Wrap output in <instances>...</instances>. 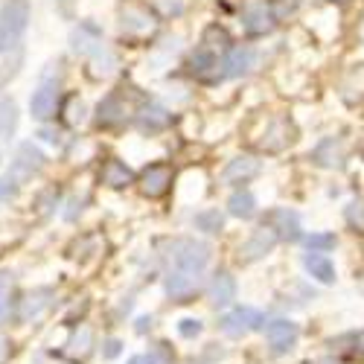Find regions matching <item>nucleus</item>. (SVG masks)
<instances>
[{
	"instance_id": "19",
	"label": "nucleus",
	"mask_w": 364,
	"mask_h": 364,
	"mask_svg": "<svg viewBox=\"0 0 364 364\" xmlns=\"http://www.w3.org/2000/svg\"><path fill=\"white\" fill-rule=\"evenodd\" d=\"M100 181L111 190H126L129 184H134V172L117 158H108L100 169Z\"/></svg>"
},
{
	"instance_id": "45",
	"label": "nucleus",
	"mask_w": 364,
	"mask_h": 364,
	"mask_svg": "<svg viewBox=\"0 0 364 364\" xmlns=\"http://www.w3.org/2000/svg\"><path fill=\"white\" fill-rule=\"evenodd\" d=\"M68 207H70V210L65 213V219H68V222H76V213H82V201H79V198H70Z\"/></svg>"
},
{
	"instance_id": "17",
	"label": "nucleus",
	"mask_w": 364,
	"mask_h": 364,
	"mask_svg": "<svg viewBox=\"0 0 364 364\" xmlns=\"http://www.w3.org/2000/svg\"><path fill=\"white\" fill-rule=\"evenodd\" d=\"M259 169H262V164H259L257 158H251V155H239V158H233V161L225 166L222 181H225V184H248L251 178L259 175Z\"/></svg>"
},
{
	"instance_id": "35",
	"label": "nucleus",
	"mask_w": 364,
	"mask_h": 364,
	"mask_svg": "<svg viewBox=\"0 0 364 364\" xmlns=\"http://www.w3.org/2000/svg\"><path fill=\"white\" fill-rule=\"evenodd\" d=\"M9 291H12V274L9 271H0V321H4L6 306H9Z\"/></svg>"
},
{
	"instance_id": "9",
	"label": "nucleus",
	"mask_w": 364,
	"mask_h": 364,
	"mask_svg": "<svg viewBox=\"0 0 364 364\" xmlns=\"http://www.w3.org/2000/svg\"><path fill=\"white\" fill-rule=\"evenodd\" d=\"M172 178L175 175H172V169L166 164H151V166H146L140 172V193L146 198H161V196L169 193Z\"/></svg>"
},
{
	"instance_id": "24",
	"label": "nucleus",
	"mask_w": 364,
	"mask_h": 364,
	"mask_svg": "<svg viewBox=\"0 0 364 364\" xmlns=\"http://www.w3.org/2000/svg\"><path fill=\"white\" fill-rule=\"evenodd\" d=\"M228 213L233 219H242V222H248L257 216V198L251 190H236L230 198H228Z\"/></svg>"
},
{
	"instance_id": "49",
	"label": "nucleus",
	"mask_w": 364,
	"mask_h": 364,
	"mask_svg": "<svg viewBox=\"0 0 364 364\" xmlns=\"http://www.w3.org/2000/svg\"><path fill=\"white\" fill-rule=\"evenodd\" d=\"M358 38L364 41V21H361V26H358Z\"/></svg>"
},
{
	"instance_id": "27",
	"label": "nucleus",
	"mask_w": 364,
	"mask_h": 364,
	"mask_svg": "<svg viewBox=\"0 0 364 364\" xmlns=\"http://www.w3.org/2000/svg\"><path fill=\"white\" fill-rule=\"evenodd\" d=\"M201 47L219 55V53H228V50L233 47V41H230V36H228V29H225V26L210 23V26L204 29V36H201Z\"/></svg>"
},
{
	"instance_id": "42",
	"label": "nucleus",
	"mask_w": 364,
	"mask_h": 364,
	"mask_svg": "<svg viewBox=\"0 0 364 364\" xmlns=\"http://www.w3.org/2000/svg\"><path fill=\"white\" fill-rule=\"evenodd\" d=\"M38 137H41L44 143H50V146H62V132H58V129H50V126H44V129L38 132Z\"/></svg>"
},
{
	"instance_id": "16",
	"label": "nucleus",
	"mask_w": 364,
	"mask_h": 364,
	"mask_svg": "<svg viewBox=\"0 0 364 364\" xmlns=\"http://www.w3.org/2000/svg\"><path fill=\"white\" fill-rule=\"evenodd\" d=\"M268 228L277 233V239H286V242H297L300 239V216L294 213V210H286V207L271 210Z\"/></svg>"
},
{
	"instance_id": "32",
	"label": "nucleus",
	"mask_w": 364,
	"mask_h": 364,
	"mask_svg": "<svg viewBox=\"0 0 364 364\" xmlns=\"http://www.w3.org/2000/svg\"><path fill=\"white\" fill-rule=\"evenodd\" d=\"M175 329H178V336L184 338V341H196L201 332H204V323H201L198 318H181Z\"/></svg>"
},
{
	"instance_id": "34",
	"label": "nucleus",
	"mask_w": 364,
	"mask_h": 364,
	"mask_svg": "<svg viewBox=\"0 0 364 364\" xmlns=\"http://www.w3.org/2000/svg\"><path fill=\"white\" fill-rule=\"evenodd\" d=\"M151 6H155L164 18H178V15H184V0H151Z\"/></svg>"
},
{
	"instance_id": "28",
	"label": "nucleus",
	"mask_w": 364,
	"mask_h": 364,
	"mask_svg": "<svg viewBox=\"0 0 364 364\" xmlns=\"http://www.w3.org/2000/svg\"><path fill=\"white\" fill-rule=\"evenodd\" d=\"M193 228L201 230V233H222L225 230V213L216 207H207V210H198V213L193 216Z\"/></svg>"
},
{
	"instance_id": "7",
	"label": "nucleus",
	"mask_w": 364,
	"mask_h": 364,
	"mask_svg": "<svg viewBox=\"0 0 364 364\" xmlns=\"http://www.w3.org/2000/svg\"><path fill=\"white\" fill-rule=\"evenodd\" d=\"M297 338H300V326L294 321H289V318L268 321V326H265V341H268L271 353H277V355L291 353Z\"/></svg>"
},
{
	"instance_id": "23",
	"label": "nucleus",
	"mask_w": 364,
	"mask_h": 364,
	"mask_svg": "<svg viewBox=\"0 0 364 364\" xmlns=\"http://www.w3.org/2000/svg\"><path fill=\"white\" fill-rule=\"evenodd\" d=\"M216 70V82H219V55L216 53H210V50H204L201 44L190 53V73L193 76H198V79H204V82H210V73Z\"/></svg>"
},
{
	"instance_id": "13",
	"label": "nucleus",
	"mask_w": 364,
	"mask_h": 364,
	"mask_svg": "<svg viewBox=\"0 0 364 364\" xmlns=\"http://www.w3.org/2000/svg\"><path fill=\"white\" fill-rule=\"evenodd\" d=\"M55 105H58L55 82H41L36 94L29 97V114H33V119H38V123H44V119H50L55 114Z\"/></svg>"
},
{
	"instance_id": "31",
	"label": "nucleus",
	"mask_w": 364,
	"mask_h": 364,
	"mask_svg": "<svg viewBox=\"0 0 364 364\" xmlns=\"http://www.w3.org/2000/svg\"><path fill=\"white\" fill-rule=\"evenodd\" d=\"M21 65H23V50H21V47H15V50H12V62L0 65V87H6V82H12V79L18 76Z\"/></svg>"
},
{
	"instance_id": "18",
	"label": "nucleus",
	"mask_w": 364,
	"mask_h": 364,
	"mask_svg": "<svg viewBox=\"0 0 364 364\" xmlns=\"http://www.w3.org/2000/svg\"><path fill=\"white\" fill-rule=\"evenodd\" d=\"M207 300H210V306H213V309L230 306V303L236 300V280H233V274L219 271V274L213 277V283H210V289H207Z\"/></svg>"
},
{
	"instance_id": "12",
	"label": "nucleus",
	"mask_w": 364,
	"mask_h": 364,
	"mask_svg": "<svg viewBox=\"0 0 364 364\" xmlns=\"http://www.w3.org/2000/svg\"><path fill=\"white\" fill-rule=\"evenodd\" d=\"M119 29L129 36H146L155 29V18L146 6H137V4H129L119 9Z\"/></svg>"
},
{
	"instance_id": "14",
	"label": "nucleus",
	"mask_w": 364,
	"mask_h": 364,
	"mask_svg": "<svg viewBox=\"0 0 364 364\" xmlns=\"http://www.w3.org/2000/svg\"><path fill=\"white\" fill-rule=\"evenodd\" d=\"M242 26H245V33L248 36H268V33H274V15H271V6L265 4H254L248 6L245 12H242Z\"/></svg>"
},
{
	"instance_id": "11",
	"label": "nucleus",
	"mask_w": 364,
	"mask_h": 364,
	"mask_svg": "<svg viewBox=\"0 0 364 364\" xmlns=\"http://www.w3.org/2000/svg\"><path fill=\"white\" fill-rule=\"evenodd\" d=\"M172 123V114L158 105V102H146L137 114H134V126L143 132V134H158V132H166Z\"/></svg>"
},
{
	"instance_id": "30",
	"label": "nucleus",
	"mask_w": 364,
	"mask_h": 364,
	"mask_svg": "<svg viewBox=\"0 0 364 364\" xmlns=\"http://www.w3.org/2000/svg\"><path fill=\"white\" fill-rule=\"evenodd\" d=\"M114 68H117L114 50H111V47H102V50L94 55V76H108V73H114Z\"/></svg>"
},
{
	"instance_id": "10",
	"label": "nucleus",
	"mask_w": 364,
	"mask_h": 364,
	"mask_svg": "<svg viewBox=\"0 0 364 364\" xmlns=\"http://www.w3.org/2000/svg\"><path fill=\"white\" fill-rule=\"evenodd\" d=\"M309 161L321 169H341L344 166V140L341 137H323L309 151Z\"/></svg>"
},
{
	"instance_id": "33",
	"label": "nucleus",
	"mask_w": 364,
	"mask_h": 364,
	"mask_svg": "<svg viewBox=\"0 0 364 364\" xmlns=\"http://www.w3.org/2000/svg\"><path fill=\"white\" fill-rule=\"evenodd\" d=\"M143 358H146V364H172V347L158 341V344H151V350Z\"/></svg>"
},
{
	"instance_id": "15",
	"label": "nucleus",
	"mask_w": 364,
	"mask_h": 364,
	"mask_svg": "<svg viewBox=\"0 0 364 364\" xmlns=\"http://www.w3.org/2000/svg\"><path fill=\"white\" fill-rule=\"evenodd\" d=\"M198 286H201V274H187V271H169L166 274V280H164V289H166V294L172 297V300H190L196 291H198Z\"/></svg>"
},
{
	"instance_id": "47",
	"label": "nucleus",
	"mask_w": 364,
	"mask_h": 364,
	"mask_svg": "<svg viewBox=\"0 0 364 364\" xmlns=\"http://www.w3.org/2000/svg\"><path fill=\"white\" fill-rule=\"evenodd\" d=\"M355 344H358V347L364 350V332H358V336H355Z\"/></svg>"
},
{
	"instance_id": "4",
	"label": "nucleus",
	"mask_w": 364,
	"mask_h": 364,
	"mask_svg": "<svg viewBox=\"0 0 364 364\" xmlns=\"http://www.w3.org/2000/svg\"><path fill=\"white\" fill-rule=\"evenodd\" d=\"M262 326H265V315L254 306H236L233 312H228L219 321V329L230 338H245V336H251V332H257Z\"/></svg>"
},
{
	"instance_id": "20",
	"label": "nucleus",
	"mask_w": 364,
	"mask_h": 364,
	"mask_svg": "<svg viewBox=\"0 0 364 364\" xmlns=\"http://www.w3.org/2000/svg\"><path fill=\"white\" fill-rule=\"evenodd\" d=\"M303 268L309 271V277L312 280H318V283H323V286H332L338 280V274H336V262H332L326 254H303Z\"/></svg>"
},
{
	"instance_id": "3",
	"label": "nucleus",
	"mask_w": 364,
	"mask_h": 364,
	"mask_svg": "<svg viewBox=\"0 0 364 364\" xmlns=\"http://www.w3.org/2000/svg\"><path fill=\"white\" fill-rule=\"evenodd\" d=\"M44 164H47V158H44V151L36 146V143H18V149H15V155H12V164H9V178H15L18 184H23V181H29V178H36L41 169H44Z\"/></svg>"
},
{
	"instance_id": "8",
	"label": "nucleus",
	"mask_w": 364,
	"mask_h": 364,
	"mask_svg": "<svg viewBox=\"0 0 364 364\" xmlns=\"http://www.w3.org/2000/svg\"><path fill=\"white\" fill-rule=\"evenodd\" d=\"M102 29L94 23V21H82L79 26L70 29V50L76 55H85V58H94L100 50H102Z\"/></svg>"
},
{
	"instance_id": "48",
	"label": "nucleus",
	"mask_w": 364,
	"mask_h": 364,
	"mask_svg": "<svg viewBox=\"0 0 364 364\" xmlns=\"http://www.w3.org/2000/svg\"><path fill=\"white\" fill-rule=\"evenodd\" d=\"M4 355H6V344H4V341H0V358H4Z\"/></svg>"
},
{
	"instance_id": "1",
	"label": "nucleus",
	"mask_w": 364,
	"mask_h": 364,
	"mask_svg": "<svg viewBox=\"0 0 364 364\" xmlns=\"http://www.w3.org/2000/svg\"><path fill=\"white\" fill-rule=\"evenodd\" d=\"M164 257L172 262L175 271H187V274H201L207 268L210 257H213V248L207 242L196 239V236H172L161 242Z\"/></svg>"
},
{
	"instance_id": "36",
	"label": "nucleus",
	"mask_w": 364,
	"mask_h": 364,
	"mask_svg": "<svg viewBox=\"0 0 364 364\" xmlns=\"http://www.w3.org/2000/svg\"><path fill=\"white\" fill-rule=\"evenodd\" d=\"M297 4H300V0H274V4H268V6H271V15H274V21H283L286 15H294L297 12Z\"/></svg>"
},
{
	"instance_id": "41",
	"label": "nucleus",
	"mask_w": 364,
	"mask_h": 364,
	"mask_svg": "<svg viewBox=\"0 0 364 364\" xmlns=\"http://www.w3.org/2000/svg\"><path fill=\"white\" fill-rule=\"evenodd\" d=\"M123 341H119V338H105L102 341V358L105 361H114V358H119V355H123Z\"/></svg>"
},
{
	"instance_id": "43",
	"label": "nucleus",
	"mask_w": 364,
	"mask_h": 364,
	"mask_svg": "<svg viewBox=\"0 0 364 364\" xmlns=\"http://www.w3.org/2000/svg\"><path fill=\"white\" fill-rule=\"evenodd\" d=\"M82 114H85V105H82V102H73V105L68 108V123H79Z\"/></svg>"
},
{
	"instance_id": "2",
	"label": "nucleus",
	"mask_w": 364,
	"mask_h": 364,
	"mask_svg": "<svg viewBox=\"0 0 364 364\" xmlns=\"http://www.w3.org/2000/svg\"><path fill=\"white\" fill-rule=\"evenodd\" d=\"M29 26V0H4L0 6V53L21 47Z\"/></svg>"
},
{
	"instance_id": "29",
	"label": "nucleus",
	"mask_w": 364,
	"mask_h": 364,
	"mask_svg": "<svg viewBox=\"0 0 364 364\" xmlns=\"http://www.w3.org/2000/svg\"><path fill=\"white\" fill-rule=\"evenodd\" d=\"M336 245H338L336 233H309V236H306V248H309L312 254H326V251H332Z\"/></svg>"
},
{
	"instance_id": "37",
	"label": "nucleus",
	"mask_w": 364,
	"mask_h": 364,
	"mask_svg": "<svg viewBox=\"0 0 364 364\" xmlns=\"http://www.w3.org/2000/svg\"><path fill=\"white\" fill-rule=\"evenodd\" d=\"M18 193H21V184H18L15 178H9V175H4V178H0V204L12 201Z\"/></svg>"
},
{
	"instance_id": "50",
	"label": "nucleus",
	"mask_w": 364,
	"mask_h": 364,
	"mask_svg": "<svg viewBox=\"0 0 364 364\" xmlns=\"http://www.w3.org/2000/svg\"><path fill=\"white\" fill-rule=\"evenodd\" d=\"M329 4H344V0H329Z\"/></svg>"
},
{
	"instance_id": "39",
	"label": "nucleus",
	"mask_w": 364,
	"mask_h": 364,
	"mask_svg": "<svg viewBox=\"0 0 364 364\" xmlns=\"http://www.w3.org/2000/svg\"><path fill=\"white\" fill-rule=\"evenodd\" d=\"M222 358H225V347L222 344H207L204 353L198 355V364H216Z\"/></svg>"
},
{
	"instance_id": "25",
	"label": "nucleus",
	"mask_w": 364,
	"mask_h": 364,
	"mask_svg": "<svg viewBox=\"0 0 364 364\" xmlns=\"http://www.w3.org/2000/svg\"><path fill=\"white\" fill-rule=\"evenodd\" d=\"M18 123H21V111H18V102L4 97L0 100V143H6L15 137L18 132Z\"/></svg>"
},
{
	"instance_id": "38",
	"label": "nucleus",
	"mask_w": 364,
	"mask_h": 364,
	"mask_svg": "<svg viewBox=\"0 0 364 364\" xmlns=\"http://www.w3.org/2000/svg\"><path fill=\"white\" fill-rule=\"evenodd\" d=\"M70 347V353H76V355H85L87 353V347H90V329L87 326H82L76 336H73V341L68 344Z\"/></svg>"
},
{
	"instance_id": "22",
	"label": "nucleus",
	"mask_w": 364,
	"mask_h": 364,
	"mask_svg": "<svg viewBox=\"0 0 364 364\" xmlns=\"http://www.w3.org/2000/svg\"><path fill=\"white\" fill-rule=\"evenodd\" d=\"M53 297H55L53 289H33V291H29V294L21 300V321H33V318H38L44 309L53 306Z\"/></svg>"
},
{
	"instance_id": "5",
	"label": "nucleus",
	"mask_w": 364,
	"mask_h": 364,
	"mask_svg": "<svg viewBox=\"0 0 364 364\" xmlns=\"http://www.w3.org/2000/svg\"><path fill=\"white\" fill-rule=\"evenodd\" d=\"M277 242H280V239H277V233L271 230L268 225H262V228L251 230V236L239 245V262H242V265H254V262L265 259L271 251L277 248Z\"/></svg>"
},
{
	"instance_id": "26",
	"label": "nucleus",
	"mask_w": 364,
	"mask_h": 364,
	"mask_svg": "<svg viewBox=\"0 0 364 364\" xmlns=\"http://www.w3.org/2000/svg\"><path fill=\"white\" fill-rule=\"evenodd\" d=\"M291 140H294V137H291L289 123H283V119H277V123H271V129L262 134L259 146H262V149H268V151H280V149H286Z\"/></svg>"
},
{
	"instance_id": "6",
	"label": "nucleus",
	"mask_w": 364,
	"mask_h": 364,
	"mask_svg": "<svg viewBox=\"0 0 364 364\" xmlns=\"http://www.w3.org/2000/svg\"><path fill=\"white\" fill-rule=\"evenodd\" d=\"M254 65H257V50L251 47V44H233L228 53H225V58L219 62V82H225V79H242V76H248L251 70H254Z\"/></svg>"
},
{
	"instance_id": "46",
	"label": "nucleus",
	"mask_w": 364,
	"mask_h": 364,
	"mask_svg": "<svg viewBox=\"0 0 364 364\" xmlns=\"http://www.w3.org/2000/svg\"><path fill=\"white\" fill-rule=\"evenodd\" d=\"M126 364H146V358H143V355H134V358H129Z\"/></svg>"
},
{
	"instance_id": "40",
	"label": "nucleus",
	"mask_w": 364,
	"mask_h": 364,
	"mask_svg": "<svg viewBox=\"0 0 364 364\" xmlns=\"http://www.w3.org/2000/svg\"><path fill=\"white\" fill-rule=\"evenodd\" d=\"M347 222H350L353 228L364 230V201H353V204L347 207Z\"/></svg>"
},
{
	"instance_id": "44",
	"label": "nucleus",
	"mask_w": 364,
	"mask_h": 364,
	"mask_svg": "<svg viewBox=\"0 0 364 364\" xmlns=\"http://www.w3.org/2000/svg\"><path fill=\"white\" fill-rule=\"evenodd\" d=\"M134 329H137V336H146V332L151 329V315H140L134 321Z\"/></svg>"
},
{
	"instance_id": "21",
	"label": "nucleus",
	"mask_w": 364,
	"mask_h": 364,
	"mask_svg": "<svg viewBox=\"0 0 364 364\" xmlns=\"http://www.w3.org/2000/svg\"><path fill=\"white\" fill-rule=\"evenodd\" d=\"M126 119V105L117 94H108L100 100L97 105V129H111V126H119Z\"/></svg>"
}]
</instances>
